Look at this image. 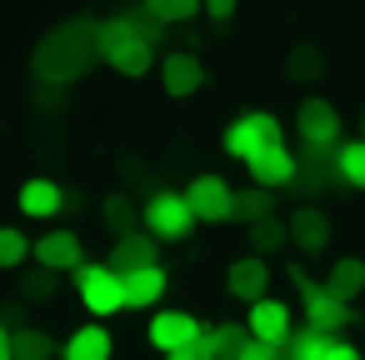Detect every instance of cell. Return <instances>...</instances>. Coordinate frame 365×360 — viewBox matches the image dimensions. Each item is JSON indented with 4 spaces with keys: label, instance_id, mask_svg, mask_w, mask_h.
Here are the masks:
<instances>
[{
    "label": "cell",
    "instance_id": "cell-29",
    "mask_svg": "<svg viewBox=\"0 0 365 360\" xmlns=\"http://www.w3.org/2000/svg\"><path fill=\"white\" fill-rule=\"evenodd\" d=\"M170 360H210V345H205V330L190 340V345H180V350H170Z\"/></svg>",
    "mask_w": 365,
    "mask_h": 360
},
{
    "label": "cell",
    "instance_id": "cell-34",
    "mask_svg": "<svg viewBox=\"0 0 365 360\" xmlns=\"http://www.w3.org/2000/svg\"><path fill=\"white\" fill-rule=\"evenodd\" d=\"M295 71H300V76H310V71H315V56H305V51H300V56H295Z\"/></svg>",
    "mask_w": 365,
    "mask_h": 360
},
{
    "label": "cell",
    "instance_id": "cell-27",
    "mask_svg": "<svg viewBox=\"0 0 365 360\" xmlns=\"http://www.w3.org/2000/svg\"><path fill=\"white\" fill-rule=\"evenodd\" d=\"M250 225H255V230H250V235H255V250H275V245H285V225H275L270 215H265V220H250Z\"/></svg>",
    "mask_w": 365,
    "mask_h": 360
},
{
    "label": "cell",
    "instance_id": "cell-20",
    "mask_svg": "<svg viewBox=\"0 0 365 360\" xmlns=\"http://www.w3.org/2000/svg\"><path fill=\"white\" fill-rule=\"evenodd\" d=\"M335 170H340L345 185L365 190V135H360V140H345V145L335 150Z\"/></svg>",
    "mask_w": 365,
    "mask_h": 360
},
{
    "label": "cell",
    "instance_id": "cell-10",
    "mask_svg": "<svg viewBox=\"0 0 365 360\" xmlns=\"http://www.w3.org/2000/svg\"><path fill=\"white\" fill-rule=\"evenodd\" d=\"M145 335H150V345L155 350H180V345H190L195 335H200V320L195 315H185V310H155L150 315V325H145Z\"/></svg>",
    "mask_w": 365,
    "mask_h": 360
},
{
    "label": "cell",
    "instance_id": "cell-24",
    "mask_svg": "<svg viewBox=\"0 0 365 360\" xmlns=\"http://www.w3.org/2000/svg\"><path fill=\"white\" fill-rule=\"evenodd\" d=\"M270 210H275V200H270V190H265V185L235 190V215H245V220H265Z\"/></svg>",
    "mask_w": 365,
    "mask_h": 360
},
{
    "label": "cell",
    "instance_id": "cell-23",
    "mask_svg": "<svg viewBox=\"0 0 365 360\" xmlns=\"http://www.w3.org/2000/svg\"><path fill=\"white\" fill-rule=\"evenodd\" d=\"M21 260H31V235L0 225V270H16Z\"/></svg>",
    "mask_w": 365,
    "mask_h": 360
},
{
    "label": "cell",
    "instance_id": "cell-31",
    "mask_svg": "<svg viewBox=\"0 0 365 360\" xmlns=\"http://www.w3.org/2000/svg\"><path fill=\"white\" fill-rule=\"evenodd\" d=\"M106 220H110V225H115V230H120V235H125V230H130V210H125V205H120V200H110V210H106Z\"/></svg>",
    "mask_w": 365,
    "mask_h": 360
},
{
    "label": "cell",
    "instance_id": "cell-7",
    "mask_svg": "<svg viewBox=\"0 0 365 360\" xmlns=\"http://www.w3.org/2000/svg\"><path fill=\"white\" fill-rule=\"evenodd\" d=\"M295 280H300V295H305V310H310V330H340V325H350L355 315H350V300H340V295H330V290H320V285H310L300 270H295Z\"/></svg>",
    "mask_w": 365,
    "mask_h": 360
},
{
    "label": "cell",
    "instance_id": "cell-14",
    "mask_svg": "<svg viewBox=\"0 0 365 360\" xmlns=\"http://www.w3.org/2000/svg\"><path fill=\"white\" fill-rule=\"evenodd\" d=\"M225 290L235 295V300H260L265 290H270V270H265V260L260 255H245V260H235L230 270H225Z\"/></svg>",
    "mask_w": 365,
    "mask_h": 360
},
{
    "label": "cell",
    "instance_id": "cell-18",
    "mask_svg": "<svg viewBox=\"0 0 365 360\" xmlns=\"http://www.w3.org/2000/svg\"><path fill=\"white\" fill-rule=\"evenodd\" d=\"M155 245L160 240H150V235H115V245H110V260L106 265H115V270H135V265H155L160 255H155Z\"/></svg>",
    "mask_w": 365,
    "mask_h": 360
},
{
    "label": "cell",
    "instance_id": "cell-11",
    "mask_svg": "<svg viewBox=\"0 0 365 360\" xmlns=\"http://www.w3.org/2000/svg\"><path fill=\"white\" fill-rule=\"evenodd\" d=\"M165 270L160 260L155 265H135V270H120V290H125V310H150L160 295H165Z\"/></svg>",
    "mask_w": 365,
    "mask_h": 360
},
{
    "label": "cell",
    "instance_id": "cell-6",
    "mask_svg": "<svg viewBox=\"0 0 365 360\" xmlns=\"http://www.w3.org/2000/svg\"><path fill=\"white\" fill-rule=\"evenodd\" d=\"M245 335H250V340H265V345H280V350H285V340H290V305H285V300H270V295L250 300Z\"/></svg>",
    "mask_w": 365,
    "mask_h": 360
},
{
    "label": "cell",
    "instance_id": "cell-30",
    "mask_svg": "<svg viewBox=\"0 0 365 360\" xmlns=\"http://www.w3.org/2000/svg\"><path fill=\"white\" fill-rule=\"evenodd\" d=\"M200 11H205L210 21H230V16H235V0H200Z\"/></svg>",
    "mask_w": 365,
    "mask_h": 360
},
{
    "label": "cell",
    "instance_id": "cell-16",
    "mask_svg": "<svg viewBox=\"0 0 365 360\" xmlns=\"http://www.w3.org/2000/svg\"><path fill=\"white\" fill-rule=\"evenodd\" d=\"M285 235H290V240H295L305 255H315V250H325V245H330V220H325L315 205H300V210L290 215Z\"/></svg>",
    "mask_w": 365,
    "mask_h": 360
},
{
    "label": "cell",
    "instance_id": "cell-26",
    "mask_svg": "<svg viewBox=\"0 0 365 360\" xmlns=\"http://www.w3.org/2000/svg\"><path fill=\"white\" fill-rule=\"evenodd\" d=\"M205 345H210V360H235V355H240V345H245V335L225 325V330H210V335H205Z\"/></svg>",
    "mask_w": 365,
    "mask_h": 360
},
{
    "label": "cell",
    "instance_id": "cell-25",
    "mask_svg": "<svg viewBox=\"0 0 365 360\" xmlns=\"http://www.w3.org/2000/svg\"><path fill=\"white\" fill-rule=\"evenodd\" d=\"M285 345H290V355H285V360H325L330 335H325V330H305V335H295V330H290V340H285Z\"/></svg>",
    "mask_w": 365,
    "mask_h": 360
},
{
    "label": "cell",
    "instance_id": "cell-4",
    "mask_svg": "<svg viewBox=\"0 0 365 360\" xmlns=\"http://www.w3.org/2000/svg\"><path fill=\"white\" fill-rule=\"evenodd\" d=\"M275 140H285V130H280V120L265 115V110H250V115L230 120V130H225V150H230L235 160H250L255 150H265V145H275Z\"/></svg>",
    "mask_w": 365,
    "mask_h": 360
},
{
    "label": "cell",
    "instance_id": "cell-3",
    "mask_svg": "<svg viewBox=\"0 0 365 360\" xmlns=\"http://www.w3.org/2000/svg\"><path fill=\"white\" fill-rule=\"evenodd\" d=\"M140 220H145V235H150V240H185V235L195 230V210H190V200L175 195V190L150 195L145 210H140Z\"/></svg>",
    "mask_w": 365,
    "mask_h": 360
},
{
    "label": "cell",
    "instance_id": "cell-32",
    "mask_svg": "<svg viewBox=\"0 0 365 360\" xmlns=\"http://www.w3.org/2000/svg\"><path fill=\"white\" fill-rule=\"evenodd\" d=\"M325 360H360V350L345 345V340H330V345H325Z\"/></svg>",
    "mask_w": 365,
    "mask_h": 360
},
{
    "label": "cell",
    "instance_id": "cell-12",
    "mask_svg": "<svg viewBox=\"0 0 365 360\" xmlns=\"http://www.w3.org/2000/svg\"><path fill=\"white\" fill-rule=\"evenodd\" d=\"M31 255L41 260V270H76V265L86 260L81 235H71V230H51V235L31 240Z\"/></svg>",
    "mask_w": 365,
    "mask_h": 360
},
{
    "label": "cell",
    "instance_id": "cell-1",
    "mask_svg": "<svg viewBox=\"0 0 365 360\" xmlns=\"http://www.w3.org/2000/svg\"><path fill=\"white\" fill-rule=\"evenodd\" d=\"M101 56H106L110 71H120V76H145V71L155 66V41H150V31L135 26V21H110V26L101 31Z\"/></svg>",
    "mask_w": 365,
    "mask_h": 360
},
{
    "label": "cell",
    "instance_id": "cell-15",
    "mask_svg": "<svg viewBox=\"0 0 365 360\" xmlns=\"http://www.w3.org/2000/svg\"><path fill=\"white\" fill-rule=\"evenodd\" d=\"M160 86H165V96H195L200 86H205V66L195 61V56H165V66H160Z\"/></svg>",
    "mask_w": 365,
    "mask_h": 360
},
{
    "label": "cell",
    "instance_id": "cell-9",
    "mask_svg": "<svg viewBox=\"0 0 365 360\" xmlns=\"http://www.w3.org/2000/svg\"><path fill=\"white\" fill-rule=\"evenodd\" d=\"M245 170H250V180L255 185H265V190H280V185H290L295 180V155L285 150V140H275V145H265V150H255L250 160H240Z\"/></svg>",
    "mask_w": 365,
    "mask_h": 360
},
{
    "label": "cell",
    "instance_id": "cell-13",
    "mask_svg": "<svg viewBox=\"0 0 365 360\" xmlns=\"http://www.w3.org/2000/svg\"><path fill=\"white\" fill-rule=\"evenodd\" d=\"M16 205H21V215H31V220H56V215L66 210V190H61L56 180L36 175V180H26V185H21Z\"/></svg>",
    "mask_w": 365,
    "mask_h": 360
},
{
    "label": "cell",
    "instance_id": "cell-22",
    "mask_svg": "<svg viewBox=\"0 0 365 360\" xmlns=\"http://www.w3.org/2000/svg\"><path fill=\"white\" fill-rule=\"evenodd\" d=\"M11 350H16V360H51L56 355L51 335H41V330H16L11 335Z\"/></svg>",
    "mask_w": 365,
    "mask_h": 360
},
{
    "label": "cell",
    "instance_id": "cell-2",
    "mask_svg": "<svg viewBox=\"0 0 365 360\" xmlns=\"http://www.w3.org/2000/svg\"><path fill=\"white\" fill-rule=\"evenodd\" d=\"M76 290H81V300H86V310L96 315V320H110V315H120L125 310V290H120V270L115 265H76Z\"/></svg>",
    "mask_w": 365,
    "mask_h": 360
},
{
    "label": "cell",
    "instance_id": "cell-8",
    "mask_svg": "<svg viewBox=\"0 0 365 360\" xmlns=\"http://www.w3.org/2000/svg\"><path fill=\"white\" fill-rule=\"evenodd\" d=\"M295 125H300V140H305L310 150H325V145L340 140V115H335L330 101H305V106L295 110Z\"/></svg>",
    "mask_w": 365,
    "mask_h": 360
},
{
    "label": "cell",
    "instance_id": "cell-19",
    "mask_svg": "<svg viewBox=\"0 0 365 360\" xmlns=\"http://www.w3.org/2000/svg\"><path fill=\"white\" fill-rule=\"evenodd\" d=\"M325 290H330V295H340V300H355V295L365 290V260H335V270H330Z\"/></svg>",
    "mask_w": 365,
    "mask_h": 360
},
{
    "label": "cell",
    "instance_id": "cell-17",
    "mask_svg": "<svg viewBox=\"0 0 365 360\" xmlns=\"http://www.w3.org/2000/svg\"><path fill=\"white\" fill-rule=\"evenodd\" d=\"M110 350H115V340H110V330H106L101 320L81 325V330L66 340V360H110Z\"/></svg>",
    "mask_w": 365,
    "mask_h": 360
},
{
    "label": "cell",
    "instance_id": "cell-28",
    "mask_svg": "<svg viewBox=\"0 0 365 360\" xmlns=\"http://www.w3.org/2000/svg\"><path fill=\"white\" fill-rule=\"evenodd\" d=\"M235 360H280V345H265V340H250L245 335V345H240Z\"/></svg>",
    "mask_w": 365,
    "mask_h": 360
},
{
    "label": "cell",
    "instance_id": "cell-5",
    "mask_svg": "<svg viewBox=\"0 0 365 360\" xmlns=\"http://www.w3.org/2000/svg\"><path fill=\"white\" fill-rule=\"evenodd\" d=\"M185 200H190L195 220H205V225H220V220L235 215V190H230L220 175H195L190 190H185Z\"/></svg>",
    "mask_w": 365,
    "mask_h": 360
},
{
    "label": "cell",
    "instance_id": "cell-21",
    "mask_svg": "<svg viewBox=\"0 0 365 360\" xmlns=\"http://www.w3.org/2000/svg\"><path fill=\"white\" fill-rule=\"evenodd\" d=\"M145 16H150V21H160V26L195 21V16H200V0H145Z\"/></svg>",
    "mask_w": 365,
    "mask_h": 360
},
{
    "label": "cell",
    "instance_id": "cell-33",
    "mask_svg": "<svg viewBox=\"0 0 365 360\" xmlns=\"http://www.w3.org/2000/svg\"><path fill=\"white\" fill-rule=\"evenodd\" d=\"M0 360H16V350H11V330L0 325Z\"/></svg>",
    "mask_w": 365,
    "mask_h": 360
}]
</instances>
